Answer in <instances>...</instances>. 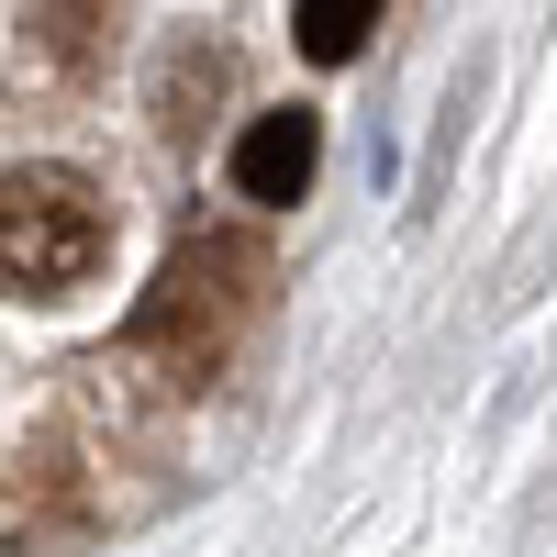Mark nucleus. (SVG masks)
I'll use <instances>...</instances> for the list:
<instances>
[{"mask_svg": "<svg viewBox=\"0 0 557 557\" xmlns=\"http://www.w3.org/2000/svg\"><path fill=\"white\" fill-rule=\"evenodd\" d=\"M312 168H323V123L312 112H257L246 123V146H235V190L257 212H290L312 190Z\"/></svg>", "mask_w": 557, "mask_h": 557, "instance_id": "7ed1b4c3", "label": "nucleus"}, {"mask_svg": "<svg viewBox=\"0 0 557 557\" xmlns=\"http://www.w3.org/2000/svg\"><path fill=\"white\" fill-rule=\"evenodd\" d=\"M257 278H268V257H257V246H235V235L178 246V257H168V278L134 301V346H168V357H178V380H201V368L223 357V335L257 312Z\"/></svg>", "mask_w": 557, "mask_h": 557, "instance_id": "f03ea898", "label": "nucleus"}, {"mask_svg": "<svg viewBox=\"0 0 557 557\" xmlns=\"http://www.w3.org/2000/svg\"><path fill=\"white\" fill-rule=\"evenodd\" d=\"M290 34L312 67H346L368 34H380V0H290Z\"/></svg>", "mask_w": 557, "mask_h": 557, "instance_id": "20e7f679", "label": "nucleus"}, {"mask_svg": "<svg viewBox=\"0 0 557 557\" xmlns=\"http://www.w3.org/2000/svg\"><path fill=\"white\" fill-rule=\"evenodd\" d=\"M112 257V201L78 168H0V290L12 301H67Z\"/></svg>", "mask_w": 557, "mask_h": 557, "instance_id": "f257e3e1", "label": "nucleus"}]
</instances>
